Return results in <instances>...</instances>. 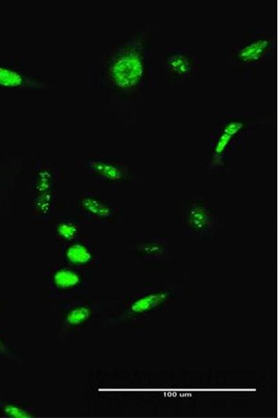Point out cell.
I'll list each match as a JSON object with an SVG mask.
<instances>
[{
    "mask_svg": "<svg viewBox=\"0 0 278 418\" xmlns=\"http://www.w3.org/2000/svg\"><path fill=\"white\" fill-rule=\"evenodd\" d=\"M152 26H146L106 48L101 59L104 88L120 100H138L156 85Z\"/></svg>",
    "mask_w": 278,
    "mask_h": 418,
    "instance_id": "obj_1",
    "label": "cell"
},
{
    "mask_svg": "<svg viewBox=\"0 0 278 418\" xmlns=\"http://www.w3.org/2000/svg\"><path fill=\"white\" fill-rule=\"evenodd\" d=\"M267 118L266 114L252 111L217 113L211 122L208 170L221 173L230 169L244 149L245 137Z\"/></svg>",
    "mask_w": 278,
    "mask_h": 418,
    "instance_id": "obj_2",
    "label": "cell"
},
{
    "mask_svg": "<svg viewBox=\"0 0 278 418\" xmlns=\"http://www.w3.org/2000/svg\"><path fill=\"white\" fill-rule=\"evenodd\" d=\"M276 47V37L272 33L263 28L251 29L228 49L226 62L234 71L250 75L271 63Z\"/></svg>",
    "mask_w": 278,
    "mask_h": 418,
    "instance_id": "obj_3",
    "label": "cell"
},
{
    "mask_svg": "<svg viewBox=\"0 0 278 418\" xmlns=\"http://www.w3.org/2000/svg\"><path fill=\"white\" fill-rule=\"evenodd\" d=\"M106 298H75L58 304L56 309V329L60 337L80 335L92 329L96 323L106 325Z\"/></svg>",
    "mask_w": 278,
    "mask_h": 418,
    "instance_id": "obj_4",
    "label": "cell"
},
{
    "mask_svg": "<svg viewBox=\"0 0 278 418\" xmlns=\"http://www.w3.org/2000/svg\"><path fill=\"white\" fill-rule=\"evenodd\" d=\"M88 270L61 263L46 268L44 272L45 300L55 305L85 297L90 288Z\"/></svg>",
    "mask_w": 278,
    "mask_h": 418,
    "instance_id": "obj_5",
    "label": "cell"
},
{
    "mask_svg": "<svg viewBox=\"0 0 278 418\" xmlns=\"http://www.w3.org/2000/svg\"><path fill=\"white\" fill-rule=\"evenodd\" d=\"M200 70V58L188 46L174 45L166 49L162 75L167 85L186 86L199 77Z\"/></svg>",
    "mask_w": 278,
    "mask_h": 418,
    "instance_id": "obj_6",
    "label": "cell"
},
{
    "mask_svg": "<svg viewBox=\"0 0 278 418\" xmlns=\"http://www.w3.org/2000/svg\"><path fill=\"white\" fill-rule=\"evenodd\" d=\"M178 220L183 233L197 238L211 237L218 221L211 203L202 199H189L178 207Z\"/></svg>",
    "mask_w": 278,
    "mask_h": 418,
    "instance_id": "obj_7",
    "label": "cell"
},
{
    "mask_svg": "<svg viewBox=\"0 0 278 418\" xmlns=\"http://www.w3.org/2000/svg\"><path fill=\"white\" fill-rule=\"evenodd\" d=\"M56 169L38 161L33 169V208L34 216L39 219L51 217L56 208Z\"/></svg>",
    "mask_w": 278,
    "mask_h": 418,
    "instance_id": "obj_8",
    "label": "cell"
},
{
    "mask_svg": "<svg viewBox=\"0 0 278 418\" xmlns=\"http://www.w3.org/2000/svg\"><path fill=\"white\" fill-rule=\"evenodd\" d=\"M81 163L89 177L110 187L124 186L133 180V171L121 159L92 156L83 158Z\"/></svg>",
    "mask_w": 278,
    "mask_h": 418,
    "instance_id": "obj_9",
    "label": "cell"
},
{
    "mask_svg": "<svg viewBox=\"0 0 278 418\" xmlns=\"http://www.w3.org/2000/svg\"><path fill=\"white\" fill-rule=\"evenodd\" d=\"M76 205L80 219L87 222L113 223L120 214L116 206L95 190L81 191L79 194Z\"/></svg>",
    "mask_w": 278,
    "mask_h": 418,
    "instance_id": "obj_10",
    "label": "cell"
},
{
    "mask_svg": "<svg viewBox=\"0 0 278 418\" xmlns=\"http://www.w3.org/2000/svg\"><path fill=\"white\" fill-rule=\"evenodd\" d=\"M56 252L60 263L73 268L88 270L99 264L98 249L81 235L69 242L56 245Z\"/></svg>",
    "mask_w": 278,
    "mask_h": 418,
    "instance_id": "obj_11",
    "label": "cell"
},
{
    "mask_svg": "<svg viewBox=\"0 0 278 418\" xmlns=\"http://www.w3.org/2000/svg\"><path fill=\"white\" fill-rule=\"evenodd\" d=\"M48 86L43 79L22 65L0 60V88L34 90Z\"/></svg>",
    "mask_w": 278,
    "mask_h": 418,
    "instance_id": "obj_12",
    "label": "cell"
},
{
    "mask_svg": "<svg viewBox=\"0 0 278 418\" xmlns=\"http://www.w3.org/2000/svg\"><path fill=\"white\" fill-rule=\"evenodd\" d=\"M42 410L35 403L0 394V417L8 418L42 417Z\"/></svg>",
    "mask_w": 278,
    "mask_h": 418,
    "instance_id": "obj_13",
    "label": "cell"
},
{
    "mask_svg": "<svg viewBox=\"0 0 278 418\" xmlns=\"http://www.w3.org/2000/svg\"><path fill=\"white\" fill-rule=\"evenodd\" d=\"M129 247L138 256H160L167 253L165 238L156 235H137L129 242Z\"/></svg>",
    "mask_w": 278,
    "mask_h": 418,
    "instance_id": "obj_14",
    "label": "cell"
},
{
    "mask_svg": "<svg viewBox=\"0 0 278 418\" xmlns=\"http://www.w3.org/2000/svg\"><path fill=\"white\" fill-rule=\"evenodd\" d=\"M53 232L56 245L72 241L81 235L79 219L72 217H61L54 223Z\"/></svg>",
    "mask_w": 278,
    "mask_h": 418,
    "instance_id": "obj_15",
    "label": "cell"
},
{
    "mask_svg": "<svg viewBox=\"0 0 278 418\" xmlns=\"http://www.w3.org/2000/svg\"><path fill=\"white\" fill-rule=\"evenodd\" d=\"M0 359L22 364L25 358L22 353L17 350L9 334L0 325Z\"/></svg>",
    "mask_w": 278,
    "mask_h": 418,
    "instance_id": "obj_16",
    "label": "cell"
},
{
    "mask_svg": "<svg viewBox=\"0 0 278 418\" xmlns=\"http://www.w3.org/2000/svg\"><path fill=\"white\" fill-rule=\"evenodd\" d=\"M0 309H1V297H0Z\"/></svg>",
    "mask_w": 278,
    "mask_h": 418,
    "instance_id": "obj_17",
    "label": "cell"
}]
</instances>
